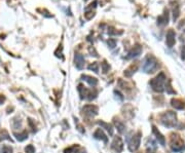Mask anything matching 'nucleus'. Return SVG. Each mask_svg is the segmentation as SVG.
<instances>
[{
  "instance_id": "f257e3e1",
  "label": "nucleus",
  "mask_w": 185,
  "mask_h": 153,
  "mask_svg": "<svg viewBox=\"0 0 185 153\" xmlns=\"http://www.w3.org/2000/svg\"><path fill=\"white\" fill-rule=\"evenodd\" d=\"M161 124L165 127H174L177 124V115L173 111H165L159 115Z\"/></svg>"
},
{
  "instance_id": "f03ea898",
  "label": "nucleus",
  "mask_w": 185,
  "mask_h": 153,
  "mask_svg": "<svg viewBox=\"0 0 185 153\" xmlns=\"http://www.w3.org/2000/svg\"><path fill=\"white\" fill-rule=\"evenodd\" d=\"M167 80V77H165V73L161 72L156 77H154L153 79H151L149 84L152 88V90L154 92H163L165 90V83Z\"/></svg>"
},
{
  "instance_id": "7ed1b4c3",
  "label": "nucleus",
  "mask_w": 185,
  "mask_h": 153,
  "mask_svg": "<svg viewBox=\"0 0 185 153\" xmlns=\"http://www.w3.org/2000/svg\"><path fill=\"white\" fill-rule=\"evenodd\" d=\"M158 67V62L152 55H148L144 59L142 69L145 73H153Z\"/></svg>"
},
{
  "instance_id": "20e7f679",
  "label": "nucleus",
  "mask_w": 185,
  "mask_h": 153,
  "mask_svg": "<svg viewBox=\"0 0 185 153\" xmlns=\"http://www.w3.org/2000/svg\"><path fill=\"white\" fill-rule=\"evenodd\" d=\"M170 145H171V148H172V150L175 151V152L182 151L183 149L185 148L184 142H183V140L181 139L180 136L177 135V134H173V135H171Z\"/></svg>"
},
{
  "instance_id": "39448f33",
  "label": "nucleus",
  "mask_w": 185,
  "mask_h": 153,
  "mask_svg": "<svg viewBox=\"0 0 185 153\" xmlns=\"http://www.w3.org/2000/svg\"><path fill=\"white\" fill-rule=\"evenodd\" d=\"M77 90H78L79 96H80V98L82 99V100H87V101L94 100L97 97V94H98L97 90H89V88H87L85 86H83L82 84H79Z\"/></svg>"
},
{
  "instance_id": "423d86ee",
  "label": "nucleus",
  "mask_w": 185,
  "mask_h": 153,
  "mask_svg": "<svg viewBox=\"0 0 185 153\" xmlns=\"http://www.w3.org/2000/svg\"><path fill=\"white\" fill-rule=\"evenodd\" d=\"M140 142H141V133H137L135 135L132 136V138L128 140V150L131 152H134L136 151L140 146Z\"/></svg>"
},
{
  "instance_id": "0eeeda50",
  "label": "nucleus",
  "mask_w": 185,
  "mask_h": 153,
  "mask_svg": "<svg viewBox=\"0 0 185 153\" xmlns=\"http://www.w3.org/2000/svg\"><path fill=\"white\" fill-rule=\"evenodd\" d=\"M99 109L95 105H85L82 108V114L85 117H94L98 114Z\"/></svg>"
},
{
  "instance_id": "6e6552de",
  "label": "nucleus",
  "mask_w": 185,
  "mask_h": 153,
  "mask_svg": "<svg viewBox=\"0 0 185 153\" xmlns=\"http://www.w3.org/2000/svg\"><path fill=\"white\" fill-rule=\"evenodd\" d=\"M141 54H142V46L140 44H135L132 47V49L128 53L126 59H134V58L139 57Z\"/></svg>"
},
{
  "instance_id": "1a4fd4ad",
  "label": "nucleus",
  "mask_w": 185,
  "mask_h": 153,
  "mask_svg": "<svg viewBox=\"0 0 185 153\" xmlns=\"http://www.w3.org/2000/svg\"><path fill=\"white\" fill-rule=\"evenodd\" d=\"M175 42H176V33L173 29H170L165 36V43L169 47H173L175 45Z\"/></svg>"
},
{
  "instance_id": "9d476101",
  "label": "nucleus",
  "mask_w": 185,
  "mask_h": 153,
  "mask_svg": "<svg viewBox=\"0 0 185 153\" xmlns=\"http://www.w3.org/2000/svg\"><path fill=\"white\" fill-rule=\"evenodd\" d=\"M111 148L113 149L115 152L120 153L124 149V143H122V140L120 139V137H115L111 143Z\"/></svg>"
},
{
  "instance_id": "9b49d317",
  "label": "nucleus",
  "mask_w": 185,
  "mask_h": 153,
  "mask_svg": "<svg viewBox=\"0 0 185 153\" xmlns=\"http://www.w3.org/2000/svg\"><path fill=\"white\" fill-rule=\"evenodd\" d=\"M84 57L80 54H75L74 56V64H75V67L78 69V70H82L83 67H84Z\"/></svg>"
},
{
  "instance_id": "f8f14e48",
  "label": "nucleus",
  "mask_w": 185,
  "mask_h": 153,
  "mask_svg": "<svg viewBox=\"0 0 185 153\" xmlns=\"http://www.w3.org/2000/svg\"><path fill=\"white\" fill-rule=\"evenodd\" d=\"M152 133H153V135L155 136V138H156V140L158 141L159 144L163 145V146H165V137L161 135V133L158 131V129H157L155 125H153V127H152Z\"/></svg>"
},
{
  "instance_id": "ddd939ff",
  "label": "nucleus",
  "mask_w": 185,
  "mask_h": 153,
  "mask_svg": "<svg viewBox=\"0 0 185 153\" xmlns=\"http://www.w3.org/2000/svg\"><path fill=\"white\" fill-rule=\"evenodd\" d=\"M169 23V11L165 10L161 15L157 18V25L158 26H165Z\"/></svg>"
},
{
  "instance_id": "4468645a",
  "label": "nucleus",
  "mask_w": 185,
  "mask_h": 153,
  "mask_svg": "<svg viewBox=\"0 0 185 153\" xmlns=\"http://www.w3.org/2000/svg\"><path fill=\"white\" fill-rule=\"evenodd\" d=\"M171 105L173 108L177 110H183L185 109V102L180 99H172L171 101Z\"/></svg>"
},
{
  "instance_id": "2eb2a0df",
  "label": "nucleus",
  "mask_w": 185,
  "mask_h": 153,
  "mask_svg": "<svg viewBox=\"0 0 185 153\" xmlns=\"http://www.w3.org/2000/svg\"><path fill=\"white\" fill-rule=\"evenodd\" d=\"M85 150L83 148H81L79 145H73V146L68 147L67 149H65L64 153H84Z\"/></svg>"
},
{
  "instance_id": "dca6fc26",
  "label": "nucleus",
  "mask_w": 185,
  "mask_h": 153,
  "mask_svg": "<svg viewBox=\"0 0 185 153\" xmlns=\"http://www.w3.org/2000/svg\"><path fill=\"white\" fill-rule=\"evenodd\" d=\"M81 79L84 81H87L91 86H96L98 84V79L96 77L89 76V75H81Z\"/></svg>"
},
{
  "instance_id": "f3484780",
  "label": "nucleus",
  "mask_w": 185,
  "mask_h": 153,
  "mask_svg": "<svg viewBox=\"0 0 185 153\" xmlns=\"http://www.w3.org/2000/svg\"><path fill=\"white\" fill-rule=\"evenodd\" d=\"M94 138L98 139V140H102L103 142L107 143L108 142V138H107V136L104 134V131H102L101 129H98L94 133Z\"/></svg>"
},
{
  "instance_id": "a211bd4d",
  "label": "nucleus",
  "mask_w": 185,
  "mask_h": 153,
  "mask_svg": "<svg viewBox=\"0 0 185 153\" xmlns=\"http://www.w3.org/2000/svg\"><path fill=\"white\" fill-rule=\"evenodd\" d=\"M137 69H138L137 64H135V65H134V64H133V65H131L130 67L128 68V69H126V70H124V76H126V77H132L134 73L137 71Z\"/></svg>"
},
{
  "instance_id": "6ab92c4d",
  "label": "nucleus",
  "mask_w": 185,
  "mask_h": 153,
  "mask_svg": "<svg viewBox=\"0 0 185 153\" xmlns=\"http://www.w3.org/2000/svg\"><path fill=\"white\" fill-rule=\"evenodd\" d=\"M98 124L99 125H101V127L102 129H105L109 133V135L110 136H112L113 135V127H112V125L111 124H109V123H107V122H105V121H98Z\"/></svg>"
},
{
  "instance_id": "aec40b11",
  "label": "nucleus",
  "mask_w": 185,
  "mask_h": 153,
  "mask_svg": "<svg viewBox=\"0 0 185 153\" xmlns=\"http://www.w3.org/2000/svg\"><path fill=\"white\" fill-rule=\"evenodd\" d=\"M13 136H15V139H17L19 142H23V141H25V140H27V139H28V131H23L22 133H19V134L15 133V134H13Z\"/></svg>"
},
{
  "instance_id": "412c9836",
  "label": "nucleus",
  "mask_w": 185,
  "mask_h": 153,
  "mask_svg": "<svg viewBox=\"0 0 185 153\" xmlns=\"http://www.w3.org/2000/svg\"><path fill=\"white\" fill-rule=\"evenodd\" d=\"M179 15H180V6L177 2H174L173 3V20H174V22L177 21Z\"/></svg>"
},
{
  "instance_id": "4be33fe9",
  "label": "nucleus",
  "mask_w": 185,
  "mask_h": 153,
  "mask_svg": "<svg viewBox=\"0 0 185 153\" xmlns=\"http://www.w3.org/2000/svg\"><path fill=\"white\" fill-rule=\"evenodd\" d=\"M156 151V143L153 140H148L147 141V152L148 153H155Z\"/></svg>"
},
{
  "instance_id": "5701e85b",
  "label": "nucleus",
  "mask_w": 185,
  "mask_h": 153,
  "mask_svg": "<svg viewBox=\"0 0 185 153\" xmlns=\"http://www.w3.org/2000/svg\"><path fill=\"white\" fill-rule=\"evenodd\" d=\"M113 123H114V125H115L116 129H117L118 133H119V134H122V133H124V129H126V125L124 124V122H121L120 120H118V119L114 118Z\"/></svg>"
},
{
  "instance_id": "b1692460",
  "label": "nucleus",
  "mask_w": 185,
  "mask_h": 153,
  "mask_svg": "<svg viewBox=\"0 0 185 153\" xmlns=\"http://www.w3.org/2000/svg\"><path fill=\"white\" fill-rule=\"evenodd\" d=\"M4 140H8L11 142V138L9 137L8 133H7L5 129H2V131H0V143Z\"/></svg>"
},
{
  "instance_id": "393cba45",
  "label": "nucleus",
  "mask_w": 185,
  "mask_h": 153,
  "mask_svg": "<svg viewBox=\"0 0 185 153\" xmlns=\"http://www.w3.org/2000/svg\"><path fill=\"white\" fill-rule=\"evenodd\" d=\"M101 67H102V71L104 74H106V73L110 70V65H109L106 61H103L102 63H101Z\"/></svg>"
},
{
  "instance_id": "a878e982",
  "label": "nucleus",
  "mask_w": 185,
  "mask_h": 153,
  "mask_svg": "<svg viewBox=\"0 0 185 153\" xmlns=\"http://www.w3.org/2000/svg\"><path fill=\"white\" fill-rule=\"evenodd\" d=\"M89 69L91 71H94L95 73H99V65L97 62H94L91 63V65H89Z\"/></svg>"
},
{
  "instance_id": "bb28decb",
  "label": "nucleus",
  "mask_w": 185,
  "mask_h": 153,
  "mask_svg": "<svg viewBox=\"0 0 185 153\" xmlns=\"http://www.w3.org/2000/svg\"><path fill=\"white\" fill-rule=\"evenodd\" d=\"M13 147L8 146V145H4V146H2L1 150H0V153H13Z\"/></svg>"
},
{
  "instance_id": "cd10ccee",
  "label": "nucleus",
  "mask_w": 185,
  "mask_h": 153,
  "mask_svg": "<svg viewBox=\"0 0 185 153\" xmlns=\"http://www.w3.org/2000/svg\"><path fill=\"white\" fill-rule=\"evenodd\" d=\"M63 46L62 45H59V47H58V49L54 51V55H56V57H58L59 56V58L61 60H64V57H63Z\"/></svg>"
},
{
  "instance_id": "c85d7f7f",
  "label": "nucleus",
  "mask_w": 185,
  "mask_h": 153,
  "mask_svg": "<svg viewBox=\"0 0 185 153\" xmlns=\"http://www.w3.org/2000/svg\"><path fill=\"white\" fill-rule=\"evenodd\" d=\"M165 90H167V92H168V94H170V95L176 94V92L173 90L172 86H171V80H168V83H167V86H165Z\"/></svg>"
},
{
  "instance_id": "c756f323",
  "label": "nucleus",
  "mask_w": 185,
  "mask_h": 153,
  "mask_svg": "<svg viewBox=\"0 0 185 153\" xmlns=\"http://www.w3.org/2000/svg\"><path fill=\"white\" fill-rule=\"evenodd\" d=\"M108 34L109 35H117V34H121V33H118L117 30H115L113 27H109L108 28Z\"/></svg>"
},
{
  "instance_id": "7c9ffc66",
  "label": "nucleus",
  "mask_w": 185,
  "mask_h": 153,
  "mask_svg": "<svg viewBox=\"0 0 185 153\" xmlns=\"http://www.w3.org/2000/svg\"><path fill=\"white\" fill-rule=\"evenodd\" d=\"M25 152L26 153H35V148L33 145H28V146L25 148Z\"/></svg>"
},
{
  "instance_id": "2f4dec72",
  "label": "nucleus",
  "mask_w": 185,
  "mask_h": 153,
  "mask_svg": "<svg viewBox=\"0 0 185 153\" xmlns=\"http://www.w3.org/2000/svg\"><path fill=\"white\" fill-rule=\"evenodd\" d=\"M107 44H108V46L110 48H114L116 46V41H115V39H109L108 41H107Z\"/></svg>"
},
{
  "instance_id": "473e14b6",
  "label": "nucleus",
  "mask_w": 185,
  "mask_h": 153,
  "mask_svg": "<svg viewBox=\"0 0 185 153\" xmlns=\"http://www.w3.org/2000/svg\"><path fill=\"white\" fill-rule=\"evenodd\" d=\"M95 15V13L94 11H87V13H84V17H85V19H87V20H91V18H93V17H94Z\"/></svg>"
},
{
  "instance_id": "72a5a7b5",
  "label": "nucleus",
  "mask_w": 185,
  "mask_h": 153,
  "mask_svg": "<svg viewBox=\"0 0 185 153\" xmlns=\"http://www.w3.org/2000/svg\"><path fill=\"white\" fill-rule=\"evenodd\" d=\"M89 54H91V56H94V57H98V54H97V51L95 50V48L93 47V46H91V47L89 48Z\"/></svg>"
},
{
  "instance_id": "f704fd0d",
  "label": "nucleus",
  "mask_w": 185,
  "mask_h": 153,
  "mask_svg": "<svg viewBox=\"0 0 185 153\" xmlns=\"http://www.w3.org/2000/svg\"><path fill=\"white\" fill-rule=\"evenodd\" d=\"M97 3H98V2H97V0H95L94 3H91V4H89V6H87V8H85V10L87 11V10H89V9H93V8H95V7L97 6Z\"/></svg>"
},
{
  "instance_id": "c9c22d12",
  "label": "nucleus",
  "mask_w": 185,
  "mask_h": 153,
  "mask_svg": "<svg viewBox=\"0 0 185 153\" xmlns=\"http://www.w3.org/2000/svg\"><path fill=\"white\" fill-rule=\"evenodd\" d=\"M28 122H29V124H30V127H32V131H36V129H35L34 123H33V120H32V119H31V118H29V119H28Z\"/></svg>"
},
{
  "instance_id": "e433bc0d",
  "label": "nucleus",
  "mask_w": 185,
  "mask_h": 153,
  "mask_svg": "<svg viewBox=\"0 0 185 153\" xmlns=\"http://www.w3.org/2000/svg\"><path fill=\"white\" fill-rule=\"evenodd\" d=\"M181 59L185 60V45H183L181 48Z\"/></svg>"
},
{
  "instance_id": "4c0bfd02",
  "label": "nucleus",
  "mask_w": 185,
  "mask_h": 153,
  "mask_svg": "<svg viewBox=\"0 0 185 153\" xmlns=\"http://www.w3.org/2000/svg\"><path fill=\"white\" fill-rule=\"evenodd\" d=\"M180 40H181V42H183V43L185 44V30H184V32L180 35Z\"/></svg>"
},
{
  "instance_id": "58836bf2",
  "label": "nucleus",
  "mask_w": 185,
  "mask_h": 153,
  "mask_svg": "<svg viewBox=\"0 0 185 153\" xmlns=\"http://www.w3.org/2000/svg\"><path fill=\"white\" fill-rule=\"evenodd\" d=\"M114 94H115L116 96H118V98H119L120 100H124V97H122V95L120 94V92H118V90H114Z\"/></svg>"
},
{
  "instance_id": "ea45409f",
  "label": "nucleus",
  "mask_w": 185,
  "mask_h": 153,
  "mask_svg": "<svg viewBox=\"0 0 185 153\" xmlns=\"http://www.w3.org/2000/svg\"><path fill=\"white\" fill-rule=\"evenodd\" d=\"M4 101H5V97L3 96V95H0V105L4 103Z\"/></svg>"
}]
</instances>
